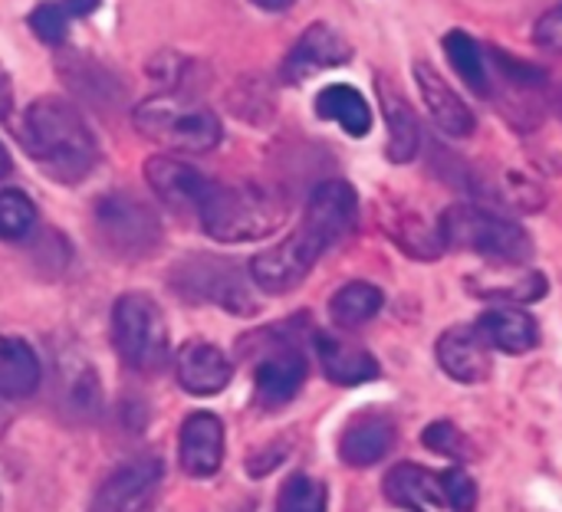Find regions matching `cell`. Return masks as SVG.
<instances>
[{"label":"cell","mask_w":562,"mask_h":512,"mask_svg":"<svg viewBox=\"0 0 562 512\" xmlns=\"http://www.w3.org/2000/svg\"><path fill=\"white\" fill-rule=\"evenodd\" d=\"M356 211H359V197L352 184L323 181L306 201L303 224L286 240L260 250L250 260L254 286L270 296L296 289L310 276V270L319 263V257L333 250L356 227Z\"/></svg>","instance_id":"6da1fadb"},{"label":"cell","mask_w":562,"mask_h":512,"mask_svg":"<svg viewBox=\"0 0 562 512\" xmlns=\"http://www.w3.org/2000/svg\"><path fill=\"white\" fill-rule=\"evenodd\" d=\"M16 138L30 161L59 184H79L99 161L89 122L63 95H40L23 109Z\"/></svg>","instance_id":"7a4b0ae2"},{"label":"cell","mask_w":562,"mask_h":512,"mask_svg":"<svg viewBox=\"0 0 562 512\" xmlns=\"http://www.w3.org/2000/svg\"><path fill=\"white\" fill-rule=\"evenodd\" d=\"M132 125L155 145H165L181 155L214 151L224 138L217 112L184 92H155L132 109Z\"/></svg>","instance_id":"3957f363"},{"label":"cell","mask_w":562,"mask_h":512,"mask_svg":"<svg viewBox=\"0 0 562 512\" xmlns=\"http://www.w3.org/2000/svg\"><path fill=\"white\" fill-rule=\"evenodd\" d=\"M204 234L217 243H250L277 234L286 220V201L260 184H217L198 211Z\"/></svg>","instance_id":"277c9868"},{"label":"cell","mask_w":562,"mask_h":512,"mask_svg":"<svg viewBox=\"0 0 562 512\" xmlns=\"http://www.w3.org/2000/svg\"><path fill=\"white\" fill-rule=\"evenodd\" d=\"M438 230H441L445 247L471 250V253L497 260V263L524 266L533 257V240L517 220H510L497 211L477 207V204L448 207L438 220Z\"/></svg>","instance_id":"5b68a950"},{"label":"cell","mask_w":562,"mask_h":512,"mask_svg":"<svg viewBox=\"0 0 562 512\" xmlns=\"http://www.w3.org/2000/svg\"><path fill=\"white\" fill-rule=\"evenodd\" d=\"M112 345L125 368L151 375L168 362V322L145 293H125L112 306Z\"/></svg>","instance_id":"8992f818"},{"label":"cell","mask_w":562,"mask_h":512,"mask_svg":"<svg viewBox=\"0 0 562 512\" xmlns=\"http://www.w3.org/2000/svg\"><path fill=\"white\" fill-rule=\"evenodd\" d=\"M95 227L102 243L122 260L148 257L161 243V220L155 207L128 191H112L95 204Z\"/></svg>","instance_id":"52a82bcc"},{"label":"cell","mask_w":562,"mask_h":512,"mask_svg":"<svg viewBox=\"0 0 562 512\" xmlns=\"http://www.w3.org/2000/svg\"><path fill=\"white\" fill-rule=\"evenodd\" d=\"M178 289L194 296V299H207L224 306L227 312L247 316L257 309V299L247 286L250 270L244 273L240 266H234L231 260H214V257H198L191 263H184V270H178Z\"/></svg>","instance_id":"ba28073f"},{"label":"cell","mask_w":562,"mask_h":512,"mask_svg":"<svg viewBox=\"0 0 562 512\" xmlns=\"http://www.w3.org/2000/svg\"><path fill=\"white\" fill-rule=\"evenodd\" d=\"M145 181L155 191V197L178 211V214H198L201 204L207 201L214 181L207 174H201L198 168H191L188 161L175 158V155H155L145 161Z\"/></svg>","instance_id":"9c48e42d"},{"label":"cell","mask_w":562,"mask_h":512,"mask_svg":"<svg viewBox=\"0 0 562 512\" xmlns=\"http://www.w3.org/2000/svg\"><path fill=\"white\" fill-rule=\"evenodd\" d=\"M349 59H352V46L346 43V36L336 26L310 23L283 59V79L290 86H300V82H310L313 76H319L326 69L346 66Z\"/></svg>","instance_id":"30bf717a"},{"label":"cell","mask_w":562,"mask_h":512,"mask_svg":"<svg viewBox=\"0 0 562 512\" xmlns=\"http://www.w3.org/2000/svg\"><path fill=\"white\" fill-rule=\"evenodd\" d=\"M158 483H161L158 457L128 460L102 480V487L95 490V497L89 503V512H135Z\"/></svg>","instance_id":"8fae6325"},{"label":"cell","mask_w":562,"mask_h":512,"mask_svg":"<svg viewBox=\"0 0 562 512\" xmlns=\"http://www.w3.org/2000/svg\"><path fill=\"white\" fill-rule=\"evenodd\" d=\"M178 464L191 480H207L224 464V424L217 414L198 411L181 424Z\"/></svg>","instance_id":"7c38bea8"},{"label":"cell","mask_w":562,"mask_h":512,"mask_svg":"<svg viewBox=\"0 0 562 512\" xmlns=\"http://www.w3.org/2000/svg\"><path fill=\"white\" fill-rule=\"evenodd\" d=\"M175 375H178V385L194 395V398H211V395H221L231 378H234V365L231 359L211 345V342H201V339H191L178 349V359H175Z\"/></svg>","instance_id":"4fadbf2b"},{"label":"cell","mask_w":562,"mask_h":512,"mask_svg":"<svg viewBox=\"0 0 562 512\" xmlns=\"http://www.w3.org/2000/svg\"><path fill=\"white\" fill-rule=\"evenodd\" d=\"M303 382H306V359L290 342L267 349V355L257 362V401L263 408L290 405L300 395Z\"/></svg>","instance_id":"5bb4252c"},{"label":"cell","mask_w":562,"mask_h":512,"mask_svg":"<svg viewBox=\"0 0 562 512\" xmlns=\"http://www.w3.org/2000/svg\"><path fill=\"white\" fill-rule=\"evenodd\" d=\"M412 72H415V82H418V92L425 99V109H428L431 122L441 132H448L451 138H468L474 132V112L451 89V82L431 62H415Z\"/></svg>","instance_id":"9a60e30c"},{"label":"cell","mask_w":562,"mask_h":512,"mask_svg":"<svg viewBox=\"0 0 562 512\" xmlns=\"http://www.w3.org/2000/svg\"><path fill=\"white\" fill-rule=\"evenodd\" d=\"M438 365L461 385H481L491 375L487 339L477 326H454L438 339Z\"/></svg>","instance_id":"2e32d148"},{"label":"cell","mask_w":562,"mask_h":512,"mask_svg":"<svg viewBox=\"0 0 562 512\" xmlns=\"http://www.w3.org/2000/svg\"><path fill=\"white\" fill-rule=\"evenodd\" d=\"M375 89H379V109L385 115V132H389L385 155L389 161L405 164L418 155V141H422L418 118L412 112V102L398 92V86L389 76H375Z\"/></svg>","instance_id":"e0dca14e"},{"label":"cell","mask_w":562,"mask_h":512,"mask_svg":"<svg viewBox=\"0 0 562 512\" xmlns=\"http://www.w3.org/2000/svg\"><path fill=\"white\" fill-rule=\"evenodd\" d=\"M43 365L33 345L13 332L0 329V398H30L40 388Z\"/></svg>","instance_id":"ac0fdd59"},{"label":"cell","mask_w":562,"mask_h":512,"mask_svg":"<svg viewBox=\"0 0 562 512\" xmlns=\"http://www.w3.org/2000/svg\"><path fill=\"white\" fill-rule=\"evenodd\" d=\"M316 352H319V365H323V375L333 382V385H342V388H352V385H366V382H375L382 375L379 362L352 345V342H342L336 335H319L316 339Z\"/></svg>","instance_id":"d6986e66"},{"label":"cell","mask_w":562,"mask_h":512,"mask_svg":"<svg viewBox=\"0 0 562 512\" xmlns=\"http://www.w3.org/2000/svg\"><path fill=\"white\" fill-rule=\"evenodd\" d=\"M385 497L395 507H405L412 512H454L451 503L441 493L438 477H431L418 464H402L385 477Z\"/></svg>","instance_id":"ffe728a7"},{"label":"cell","mask_w":562,"mask_h":512,"mask_svg":"<svg viewBox=\"0 0 562 512\" xmlns=\"http://www.w3.org/2000/svg\"><path fill=\"white\" fill-rule=\"evenodd\" d=\"M477 329L487 339V345H494V349H501L507 355H524V352L537 349V342H540V329H537L533 316L517 309V306L487 309L481 316Z\"/></svg>","instance_id":"44dd1931"},{"label":"cell","mask_w":562,"mask_h":512,"mask_svg":"<svg viewBox=\"0 0 562 512\" xmlns=\"http://www.w3.org/2000/svg\"><path fill=\"white\" fill-rule=\"evenodd\" d=\"M395 447V428L385 418H359L339 437V457L349 467H372Z\"/></svg>","instance_id":"7402d4cb"},{"label":"cell","mask_w":562,"mask_h":512,"mask_svg":"<svg viewBox=\"0 0 562 512\" xmlns=\"http://www.w3.org/2000/svg\"><path fill=\"white\" fill-rule=\"evenodd\" d=\"M316 115L326 122H336L346 135L352 138H366L372 132V109L366 102V95L356 86L346 82H333L316 95Z\"/></svg>","instance_id":"603a6c76"},{"label":"cell","mask_w":562,"mask_h":512,"mask_svg":"<svg viewBox=\"0 0 562 512\" xmlns=\"http://www.w3.org/2000/svg\"><path fill=\"white\" fill-rule=\"evenodd\" d=\"M445 56L448 62L454 66V72L464 79V86L477 95H494V86H491V66H487V56L481 49V43L464 33V30H451L445 33Z\"/></svg>","instance_id":"cb8c5ba5"},{"label":"cell","mask_w":562,"mask_h":512,"mask_svg":"<svg viewBox=\"0 0 562 512\" xmlns=\"http://www.w3.org/2000/svg\"><path fill=\"white\" fill-rule=\"evenodd\" d=\"M474 293L484 299H501L504 306L514 303H540L547 296V276L540 270H520L510 280L504 273H487L481 280H471Z\"/></svg>","instance_id":"d4e9b609"},{"label":"cell","mask_w":562,"mask_h":512,"mask_svg":"<svg viewBox=\"0 0 562 512\" xmlns=\"http://www.w3.org/2000/svg\"><path fill=\"white\" fill-rule=\"evenodd\" d=\"M382 306H385L382 289L372 286V283L356 280V283H346V286L333 296L329 316H333V322H336L339 329H356V326H366L369 319H375V316L382 312Z\"/></svg>","instance_id":"484cf974"},{"label":"cell","mask_w":562,"mask_h":512,"mask_svg":"<svg viewBox=\"0 0 562 512\" xmlns=\"http://www.w3.org/2000/svg\"><path fill=\"white\" fill-rule=\"evenodd\" d=\"M33 227H36V204L16 187H0V240L20 243L33 234Z\"/></svg>","instance_id":"4316f807"},{"label":"cell","mask_w":562,"mask_h":512,"mask_svg":"<svg viewBox=\"0 0 562 512\" xmlns=\"http://www.w3.org/2000/svg\"><path fill=\"white\" fill-rule=\"evenodd\" d=\"M329 493L319 480L306 477V474H293L277 500V512H326Z\"/></svg>","instance_id":"83f0119b"},{"label":"cell","mask_w":562,"mask_h":512,"mask_svg":"<svg viewBox=\"0 0 562 512\" xmlns=\"http://www.w3.org/2000/svg\"><path fill=\"white\" fill-rule=\"evenodd\" d=\"M26 23H30L33 36H36L40 43H46V46H59V43L66 39V33H69L72 16L66 13L63 0H40V3L30 10Z\"/></svg>","instance_id":"f1b7e54d"},{"label":"cell","mask_w":562,"mask_h":512,"mask_svg":"<svg viewBox=\"0 0 562 512\" xmlns=\"http://www.w3.org/2000/svg\"><path fill=\"white\" fill-rule=\"evenodd\" d=\"M395 243L418 260H438L445 253V240H441L438 224L428 227L425 220H415V217L402 220V230H395Z\"/></svg>","instance_id":"f546056e"},{"label":"cell","mask_w":562,"mask_h":512,"mask_svg":"<svg viewBox=\"0 0 562 512\" xmlns=\"http://www.w3.org/2000/svg\"><path fill=\"white\" fill-rule=\"evenodd\" d=\"M422 441H425L428 451H435V454H441V457H448V460H461V464H464V460H474V457H477V451H474V444L468 441V434L458 431L451 421H435L431 428H425Z\"/></svg>","instance_id":"4dcf8cb0"},{"label":"cell","mask_w":562,"mask_h":512,"mask_svg":"<svg viewBox=\"0 0 562 512\" xmlns=\"http://www.w3.org/2000/svg\"><path fill=\"white\" fill-rule=\"evenodd\" d=\"M438 483H441V493L451 503V510L474 512V507H477V483L471 480V474H464L461 467H454V470H445L438 477Z\"/></svg>","instance_id":"1f68e13d"},{"label":"cell","mask_w":562,"mask_h":512,"mask_svg":"<svg viewBox=\"0 0 562 512\" xmlns=\"http://www.w3.org/2000/svg\"><path fill=\"white\" fill-rule=\"evenodd\" d=\"M533 39H537V46H543V49H550V53H562V3L560 7H553V10H547V13L537 20Z\"/></svg>","instance_id":"d6a6232c"},{"label":"cell","mask_w":562,"mask_h":512,"mask_svg":"<svg viewBox=\"0 0 562 512\" xmlns=\"http://www.w3.org/2000/svg\"><path fill=\"white\" fill-rule=\"evenodd\" d=\"M99 3H102V0H63L66 13H69L72 20H82V16H89V13H95Z\"/></svg>","instance_id":"836d02e7"},{"label":"cell","mask_w":562,"mask_h":512,"mask_svg":"<svg viewBox=\"0 0 562 512\" xmlns=\"http://www.w3.org/2000/svg\"><path fill=\"white\" fill-rule=\"evenodd\" d=\"M10 105H13V82H10V76H7V69L0 62V118H7Z\"/></svg>","instance_id":"e575fe53"},{"label":"cell","mask_w":562,"mask_h":512,"mask_svg":"<svg viewBox=\"0 0 562 512\" xmlns=\"http://www.w3.org/2000/svg\"><path fill=\"white\" fill-rule=\"evenodd\" d=\"M250 3H257L260 10H270V13H280V10H286V7H293L296 0H250Z\"/></svg>","instance_id":"d590c367"},{"label":"cell","mask_w":562,"mask_h":512,"mask_svg":"<svg viewBox=\"0 0 562 512\" xmlns=\"http://www.w3.org/2000/svg\"><path fill=\"white\" fill-rule=\"evenodd\" d=\"M10 418H13V411H10V401H7V398H0V434L10 428Z\"/></svg>","instance_id":"8d00e7d4"},{"label":"cell","mask_w":562,"mask_h":512,"mask_svg":"<svg viewBox=\"0 0 562 512\" xmlns=\"http://www.w3.org/2000/svg\"><path fill=\"white\" fill-rule=\"evenodd\" d=\"M10 171H13V161H10V155H7V148L0 145V181H3V178H7Z\"/></svg>","instance_id":"74e56055"}]
</instances>
